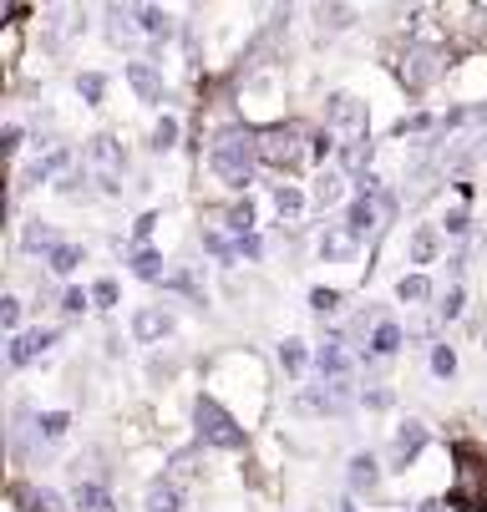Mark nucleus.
Here are the masks:
<instances>
[{
  "label": "nucleus",
  "mask_w": 487,
  "mask_h": 512,
  "mask_svg": "<svg viewBox=\"0 0 487 512\" xmlns=\"http://www.w3.org/2000/svg\"><path fill=\"white\" fill-rule=\"evenodd\" d=\"M153 224H158V213H143V218H137V239H148V234H153Z\"/></svg>",
  "instance_id": "obj_35"
},
{
  "label": "nucleus",
  "mask_w": 487,
  "mask_h": 512,
  "mask_svg": "<svg viewBox=\"0 0 487 512\" xmlns=\"http://www.w3.org/2000/svg\"><path fill=\"white\" fill-rule=\"evenodd\" d=\"M137 21H143V31H148V36H168V31H173L168 11H158V6H148V11H137Z\"/></svg>",
  "instance_id": "obj_16"
},
{
  "label": "nucleus",
  "mask_w": 487,
  "mask_h": 512,
  "mask_svg": "<svg viewBox=\"0 0 487 512\" xmlns=\"http://www.w3.org/2000/svg\"><path fill=\"white\" fill-rule=\"evenodd\" d=\"M193 421H198V436H203L208 447H224V452H239L244 447V426H234V416L214 396H198Z\"/></svg>",
  "instance_id": "obj_2"
},
{
  "label": "nucleus",
  "mask_w": 487,
  "mask_h": 512,
  "mask_svg": "<svg viewBox=\"0 0 487 512\" xmlns=\"http://www.w3.org/2000/svg\"><path fill=\"white\" fill-rule=\"evenodd\" d=\"M36 426H41V436H51V442H56V436L66 431V411H46Z\"/></svg>",
  "instance_id": "obj_24"
},
{
  "label": "nucleus",
  "mask_w": 487,
  "mask_h": 512,
  "mask_svg": "<svg viewBox=\"0 0 487 512\" xmlns=\"http://www.w3.org/2000/svg\"><path fill=\"white\" fill-rule=\"evenodd\" d=\"M0 320H6V330H16V320H21V305H16V300H6V305H0Z\"/></svg>",
  "instance_id": "obj_33"
},
{
  "label": "nucleus",
  "mask_w": 487,
  "mask_h": 512,
  "mask_svg": "<svg viewBox=\"0 0 487 512\" xmlns=\"http://www.w3.org/2000/svg\"><path fill=\"white\" fill-rule=\"evenodd\" d=\"M132 335H137V340H163V335H168V315H163V310H137Z\"/></svg>",
  "instance_id": "obj_10"
},
{
  "label": "nucleus",
  "mask_w": 487,
  "mask_h": 512,
  "mask_svg": "<svg viewBox=\"0 0 487 512\" xmlns=\"http://www.w3.org/2000/svg\"><path fill=\"white\" fill-rule=\"evenodd\" d=\"M82 305H87V295H82V289H72V295H66V300H61V310H72V315H77Z\"/></svg>",
  "instance_id": "obj_34"
},
{
  "label": "nucleus",
  "mask_w": 487,
  "mask_h": 512,
  "mask_svg": "<svg viewBox=\"0 0 487 512\" xmlns=\"http://www.w3.org/2000/svg\"><path fill=\"white\" fill-rule=\"evenodd\" d=\"M280 360H285V371H300V365H305V350H300V340H285Z\"/></svg>",
  "instance_id": "obj_28"
},
{
  "label": "nucleus",
  "mask_w": 487,
  "mask_h": 512,
  "mask_svg": "<svg viewBox=\"0 0 487 512\" xmlns=\"http://www.w3.org/2000/svg\"><path fill=\"white\" fill-rule=\"evenodd\" d=\"M462 310V289H447V305H442V320H452Z\"/></svg>",
  "instance_id": "obj_32"
},
{
  "label": "nucleus",
  "mask_w": 487,
  "mask_h": 512,
  "mask_svg": "<svg viewBox=\"0 0 487 512\" xmlns=\"http://www.w3.org/2000/svg\"><path fill=\"white\" fill-rule=\"evenodd\" d=\"M77 87H82V97H87V102H97V97H102V92H107V82H102V77H97V71H87V77H82V82H77Z\"/></svg>",
  "instance_id": "obj_29"
},
{
  "label": "nucleus",
  "mask_w": 487,
  "mask_h": 512,
  "mask_svg": "<svg viewBox=\"0 0 487 512\" xmlns=\"http://www.w3.org/2000/svg\"><path fill=\"white\" fill-rule=\"evenodd\" d=\"M376 477H381V472H376V457H356V462H351V487H356V492H361V487L371 492Z\"/></svg>",
  "instance_id": "obj_12"
},
{
  "label": "nucleus",
  "mask_w": 487,
  "mask_h": 512,
  "mask_svg": "<svg viewBox=\"0 0 487 512\" xmlns=\"http://www.w3.org/2000/svg\"><path fill=\"white\" fill-rule=\"evenodd\" d=\"M437 71H442V56H437V51H427V46H411V51H406V61H401V77H406V87H411V92H422V87L437 77Z\"/></svg>",
  "instance_id": "obj_6"
},
{
  "label": "nucleus",
  "mask_w": 487,
  "mask_h": 512,
  "mask_svg": "<svg viewBox=\"0 0 487 512\" xmlns=\"http://www.w3.org/2000/svg\"><path fill=\"white\" fill-rule=\"evenodd\" d=\"M335 198H340V178H335V173H325V178L315 183V203H320V208H330Z\"/></svg>",
  "instance_id": "obj_22"
},
{
  "label": "nucleus",
  "mask_w": 487,
  "mask_h": 512,
  "mask_svg": "<svg viewBox=\"0 0 487 512\" xmlns=\"http://www.w3.org/2000/svg\"><path fill=\"white\" fill-rule=\"evenodd\" d=\"M325 132H340L345 137V148H356V142H371L366 137V107L356 102V97H330V107H325Z\"/></svg>",
  "instance_id": "obj_4"
},
{
  "label": "nucleus",
  "mask_w": 487,
  "mask_h": 512,
  "mask_svg": "<svg viewBox=\"0 0 487 512\" xmlns=\"http://www.w3.org/2000/svg\"><path fill=\"white\" fill-rule=\"evenodd\" d=\"M396 345H401V330H396V325H381V330H376V340H371V350H376V355H391Z\"/></svg>",
  "instance_id": "obj_23"
},
{
  "label": "nucleus",
  "mask_w": 487,
  "mask_h": 512,
  "mask_svg": "<svg viewBox=\"0 0 487 512\" xmlns=\"http://www.w3.org/2000/svg\"><path fill=\"white\" fill-rule=\"evenodd\" d=\"M239 254H249V259H259V239L249 234V239H239Z\"/></svg>",
  "instance_id": "obj_36"
},
{
  "label": "nucleus",
  "mask_w": 487,
  "mask_h": 512,
  "mask_svg": "<svg viewBox=\"0 0 487 512\" xmlns=\"http://www.w3.org/2000/svg\"><path fill=\"white\" fill-rule=\"evenodd\" d=\"M320 371H325L330 381H340V371H345V350H340V345H325V350H320Z\"/></svg>",
  "instance_id": "obj_18"
},
{
  "label": "nucleus",
  "mask_w": 487,
  "mask_h": 512,
  "mask_svg": "<svg viewBox=\"0 0 487 512\" xmlns=\"http://www.w3.org/2000/svg\"><path fill=\"white\" fill-rule=\"evenodd\" d=\"M310 305H315L320 315H330V310L340 305V295H335V289H315V295H310Z\"/></svg>",
  "instance_id": "obj_30"
},
{
  "label": "nucleus",
  "mask_w": 487,
  "mask_h": 512,
  "mask_svg": "<svg viewBox=\"0 0 487 512\" xmlns=\"http://www.w3.org/2000/svg\"><path fill=\"white\" fill-rule=\"evenodd\" d=\"M432 371H437V376H452V371H457V355H452L447 345H437V350H432Z\"/></svg>",
  "instance_id": "obj_25"
},
{
  "label": "nucleus",
  "mask_w": 487,
  "mask_h": 512,
  "mask_svg": "<svg viewBox=\"0 0 487 512\" xmlns=\"http://www.w3.org/2000/svg\"><path fill=\"white\" fill-rule=\"evenodd\" d=\"M300 127H269L264 137H259V158L264 163H274V168H295L300 158H305V148H300Z\"/></svg>",
  "instance_id": "obj_5"
},
{
  "label": "nucleus",
  "mask_w": 487,
  "mask_h": 512,
  "mask_svg": "<svg viewBox=\"0 0 487 512\" xmlns=\"http://www.w3.org/2000/svg\"><path fill=\"white\" fill-rule=\"evenodd\" d=\"M274 203H280V213H290V218H295V213H300V203H305V198H300V193H295V188H274Z\"/></svg>",
  "instance_id": "obj_26"
},
{
  "label": "nucleus",
  "mask_w": 487,
  "mask_h": 512,
  "mask_svg": "<svg viewBox=\"0 0 487 512\" xmlns=\"http://www.w3.org/2000/svg\"><path fill=\"white\" fill-rule=\"evenodd\" d=\"M77 264H82V249H72V244H61V249L51 254V269H56V274H72Z\"/></svg>",
  "instance_id": "obj_19"
},
{
  "label": "nucleus",
  "mask_w": 487,
  "mask_h": 512,
  "mask_svg": "<svg viewBox=\"0 0 487 512\" xmlns=\"http://www.w3.org/2000/svg\"><path fill=\"white\" fill-rule=\"evenodd\" d=\"M173 137H178V122H173V117H163V122H158V132H153V148H173Z\"/></svg>",
  "instance_id": "obj_27"
},
{
  "label": "nucleus",
  "mask_w": 487,
  "mask_h": 512,
  "mask_svg": "<svg viewBox=\"0 0 487 512\" xmlns=\"http://www.w3.org/2000/svg\"><path fill=\"white\" fill-rule=\"evenodd\" d=\"M340 507H345V512H356V507H351V502H340Z\"/></svg>",
  "instance_id": "obj_37"
},
{
  "label": "nucleus",
  "mask_w": 487,
  "mask_h": 512,
  "mask_svg": "<svg viewBox=\"0 0 487 512\" xmlns=\"http://www.w3.org/2000/svg\"><path fill=\"white\" fill-rule=\"evenodd\" d=\"M254 158H259V137H249V132H219L214 148H208V168H214L229 188H249Z\"/></svg>",
  "instance_id": "obj_1"
},
{
  "label": "nucleus",
  "mask_w": 487,
  "mask_h": 512,
  "mask_svg": "<svg viewBox=\"0 0 487 512\" xmlns=\"http://www.w3.org/2000/svg\"><path fill=\"white\" fill-rule=\"evenodd\" d=\"M127 82L137 87V97H143V102H158L163 97V77H158L153 66H143V61H127Z\"/></svg>",
  "instance_id": "obj_9"
},
{
  "label": "nucleus",
  "mask_w": 487,
  "mask_h": 512,
  "mask_svg": "<svg viewBox=\"0 0 487 512\" xmlns=\"http://www.w3.org/2000/svg\"><path fill=\"white\" fill-rule=\"evenodd\" d=\"M320 254L325 259H345V254H351V234H325L320 239Z\"/></svg>",
  "instance_id": "obj_21"
},
{
  "label": "nucleus",
  "mask_w": 487,
  "mask_h": 512,
  "mask_svg": "<svg viewBox=\"0 0 487 512\" xmlns=\"http://www.w3.org/2000/svg\"><path fill=\"white\" fill-rule=\"evenodd\" d=\"M26 249H51V254H56L61 244H56V234H51L46 224H31V229H26Z\"/></svg>",
  "instance_id": "obj_20"
},
{
  "label": "nucleus",
  "mask_w": 487,
  "mask_h": 512,
  "mask_svg": "<svg viewBox=\"0 0 487 512\" xmlns=\"http://www.w3.org/2000/svg\"><path fill=\"white\" fill-rule=\"evenodd\" d=\"M132 269L143 274V279H163V259H158L153 249H137V254H132Z\"/></svg>",
  "instance_id": "obj_17"
},
{
  "label": "nucleus",
  "mask_w": 487,
  "mask_h": 512,
  "mask_svg": "<svg viewBox=\"0 0 487 512\" xmlns=\"http://www.w3.org/2000/svg\"><path fill=\"white\" fill-rule=\"evenodd\" d=\"M56 345V330H31V335H16L11 340V365H26V360H36L41 350H51Z\"/></svg>",
  "instance_id": "obj_8"
},
{
  "label": "nucleus",
  "mask_w": 487,
  "mask_h": 512,
  "mask_svg": "<svg viewBox=\"0 0 487 512\" xmlns=\"http://www.w3.org/2000/svg\"><path fill=\"white\" fill-rule=\"evenodd\" d=\"M422 442H427V431H422V421H406V426L396 431V462L416 457V452H422Z\"/></svg>",
  "instance_id": "obj_11"
},
{
  "label": "nucleus",
  "mask_w": 487,
  "mask_h": 512,
  "mask_svg": "<svg viewBox=\"0 0 487 512\" xmlns=\"http://www.w3.org/2000/svg\"><path fill=\"white\" fill-rule=\"evenodd\" d=\"M396 295H401L406 305H422V300L432 295V284H427L422 274H411V279H401V284H396Z\"/></svg>",
  "instance_id": "obj_14"
},
{
  "label": "nucleus",
  "mask_w": 487,
  "mask_h": 512,
  "mask_svg": "<svg viewBox=\"0 0 487 512\" xmlns=\"http://www.w3.org/2000/svg\"><path fill=\"white\" fill-rule=\"evenodd\" d=\"M381 213H391V198H356L351 203V213H345V234H351V239H366L371 229H376V218Z\"/></svg>",
  "instance_id": "obj_7"
},
{
  "label": "nucleus",
  "mask_w": 487,
  "mask_h": 512,
  "mask_svg": "<svg viewBox=\"0 0 487 512\" xmlns=\"http://www.w3.org/2000/svg\"><path fill=\"white\" fill-rule=\"evenodd\" d=\"M432 254H437V229H416V239H411V259H416V264H432Z\"/></svg>",
  "instance_id": "obj_15"
},
{
  "label": "nucleus",
  "mask_w": 487,
  "mask_h": 512,
  "mask_svg": "<svg viewBox=\"0 0 487 512\" xmlns=\"http://www.w3.org/2000/svg\"><path fill=\"white\" fill-rule=\"evenodd\" d=\"M92 300H97V305H112V300H117V284H112V279H102V284L92 289Z\"/></svg>",
  "instance_id": "obj_31"
},
{
  "label": "nucleus",
  "mask_w": 487,
  "mask_h": 512,
  "mask_svg": "<svg viewBox=\"0 0 487 512\" xmlns=\"http://www.w3.org/2000/svg\"><path fill=\"white\" fill-rule=\"evenodd\" d=\"M82 178L102 183V188H117L122 183V148L112 137H92L87 153H82Z\"/></svg>",
  "instance_id": "obj_3"
},
{
  "label": "nucleus",
  "mask_w": 487,
  "mask_h": 512,
  "mask_svg": "<svg viewBox=\"0 0 487 512\" xmlns=\"http://www.w3.org/2000/svg\"><path fill=\"white\" fill-rule=\"evenodd\" d=\"M148 512H178V492L168 482H153L148 487Z\"/></svg>",
  "instance_id": "obj_13"
}]
</instances>
